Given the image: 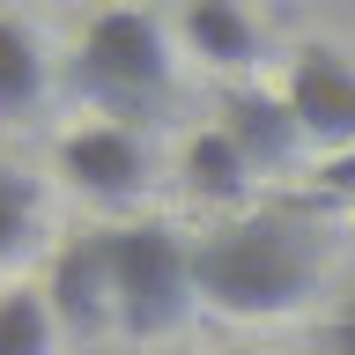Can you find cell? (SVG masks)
Returning <instances> with one entry per match:
<instances>
[{
  "mask_svg": "<svg viewBox=\"0 0 355 355\" xmlns=\"http://www.w3.org/2000/svg\"><path fill=\"white\" fill-rule=\"evenodd\" d=\"M60 178L74 193L104 200V207H126V200L148 193V141L126 119H96V126H74L60 141Z\"/></svg>",
  "mask_w": 355,
  "mask_h": 355,
  "instance_id": "cell-4",
  "label": "cell"
},
{
  "mask_svg": "<svg viewBox=\"0 0 355 355\" xmlns=\"http://www.w3.org/2000/svg\"><path fill=\"white\" fill-rule=\"evenodd\" d=\"M185 185H193L200 200H215V207H237V200L252 193V163H244V148L222 126H207V133L185 141Z\"/></svg>",
  "mask_w": 355,
  "mask_h": 355,
  "instance_id": "cell-9",
  "label": "cell"
},
{
  "mask_svg": "<svg viewBox=\"0 0 355 355\" xmlns=\"http://www.w3.org/2000/svg\"><path fill=\"white\" fill-rule=\"evenodd\" d=\"M37 215H44L37 178H22L15 163H0V266L30 252V237H37Z\"/></svg>",
  "mask_w": 355,
  "mask_h": 355,
  "instance_id": "cell-11",
  "label": "cell"
},
{
  "mask_svg": "<svg viewBox=\"0 0 355 355\" xmlns=\"http://www.w3.org/2000/svg\"><path fill=\"white\" fill-rule=\"evenodd\" d=\"M44 304H52V326L67 333H104L119 311H111V237L104 230H82V237H67V252L52 259V288H44Z\"/></svg>",
  "mask_w": 355,
  "mask_h": 355,
  "instance_id": "cell-6",
  "label": "cell"
},
{
  "mask_svg": "<svg viewBox=\"0 0 355 355\" xmlns=\"http://www.w3.org/2000/svg\"><path fill=\"white\" fill-rule=\"evenodd\" d=\"M74 82L111 111V119H141L171 96V37L148 8H96L74 52Z\"/></svg>",
  "mask_w": 355,
  "mask_h": 355,
  "instance_id": "cell-3",
  "label": "cell"
},
{
  "mask_svg": "<svg viewBox=\"0 0 355 355\" xmlns=\"http://www.w3.org/2000/svg\"><path fill=\"white\" fill-rule=\"evenodd\" d=\"M44 96V52L22 15H0V119H15Z\"/></svg>",
  "mask_w": 355,
  "mask_h": 355,
  "instance_id": "cell-10",
  "label": "cell"
},
{
  "mask_svg": "<svg viewBox=\"0 0 355 355\" xmlns=\"http://www.w3.org/2000/svg\"><path fill=\"white\" fill-rule=\"evenodd\" d=\"M318 355H355V304H340L326 326H318Z\"/></svg>",
  "mask_w": 355,
  "mask_h": 355,
  "instance_id": "cell-13",
  "label": "cell"
},
{
  "mask_svg": "<svg viewBox=\"0 0 355 355\" xmlns=\"http://www.w3.org/2000/svg\"><path fill=\"white\" fill-rule=\"evenodd\" d=\"M185 44L207 67H230V74L259 67V22L244 15V0H185Z\"/></svg>",
  "mask_w": 355,
  "mask_h": 355,
  "instance_id": "cell-8",
  "label": "cell"
},
{
  "mask_svg": "<svg viewBox=\"0 0 355 355\" xmlns=\"http://www.w3.org/2000/svg\"><path fill=\"white\" fill-rule=\"evenodd\" d=\"M222 133L244 148V163H252V171H288V163L304 155V126H296L288 96L252 89V82H237L230 96H222Z\"/></svg>",
  "mask_w": 355,
  "mask_h": 355,
  "instance_id": "cell-7",
  "label": "cell"
},
{
  "mask_svg": "<svg viewBox=\"0 0 355 355\" xmlns=\"http://www.w3.org/2000/svg\"><path fill=\"white\" fill-rule=\"evenodd\" d=\"M111 237V311L126 340H163L193 318V237H178L171 222H126Z\"/></svg>",
  "mask_w": 355,
  "mask_h": 355,
  "instance_id": "cell-2",
  "label": "cell"
},
{
  "mask_svg": "<svg viewBox=\"0 0 355 355\" xmlns=\"http://www.w3.org/2000/svg\"><path fill=\"white\" fill-rule=\"evenodd\" d=\"M288 111L304 141H318L326 155H348L355 148V60L333 52V44H304L296 67H288Z\"/></svg>",
  "mask_w": 355,
  "mask_h": 355,
  "instance_id": "cell-5",
  "label": "cell"
},
{
  "mask_svg": "<svg viewBox=\"0 0 355 355\" xmlns=\"http://www.w3.org/2000/svg\"><path fill=\"white\" fill-rule=\"evenodd\" d=\"M318 274H326L318 230L296 215H237L207 237H193V288L200 304L230 311V318L304 311L318 296Z\"/></svg>",
  "mask_w": 355,
  "mask_h": 355,
  "instance_id": "cell-1",
  "label": "cell"
},
{
  "mask_svg": "<svg viewBox=\"0 0 355 355\" xmlns=\"http://www.w3.org/2000/svg\"><path fill=\"white\" fill-rule=\"evenodd\" d=\"M311 178H318V185H326V193L355 200V148H348V155H326V163H318V171H311Z\"/></svg>",
  "mask_w": 355,
  "mask_h": 355,
  "instance_id": "cell-14",
  "label": "cell"
},
{
  "mask_svg": "<svg viewBox=\"0 0 355 355\" xmlns=\"http://www.w3.org/2000/svg\"><path fill=\"white\" fill-rule=\"evenodd\" d=\"M0 355H52V304H44V288H8L0 296Z\"/></svg>",
  "mask_w": 355,
  "mask_h": 355,
  "instance_id": "cell-12",
  "label": "cell"
}]
</instances>
